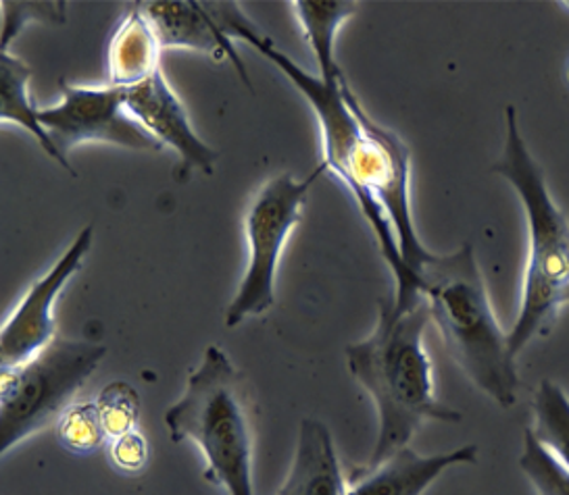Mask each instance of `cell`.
Segmentation results:
<instances>
[{"label":"cell","mask_w":569,"mask_h":495,"mask_svg":"<svg viewBox=\"0 0 569 495\" xmlns=\"http://www.w3.org/2000/svg\"><path fill=\"white\" fill-rule=\"evenodd\" d=\"M161 44L140 2L121 19L109 44V85L134 88L161 69Z\"/></svg>","instance_id":"4fadbf2b"},{"label":"cell","mask_w":569,"mask_h":495,"mask_svg":"<svg viewBox=\"0 0 569 495\" xmlns=\"http://www.w3.org/2000/svg\"><path fill=\"white\" fill-rule=\"evenodd\" d=\"M419 292L452 361L501 408L518 402L519 373L495 316L471 244L435 254L419 266Z\"/></svg>","instance_id":"7a4b0ae2"},{"label":"cell","mask_w":569,"mask_h":495,"mask_svg":"<svg viewBox=\"0 0 569 495\" xmlns=\"http://www.w3.org/2000/svg\"><path fill=\"white\" fill-rule=\"evenodd\" d=\"M40 21L61 26L68 21L66 2H2V36L0 50H11L13 40L26 26Z\"/></svg>","instance_id":"ffe728a7"},{"label":"cell","mask_w":569,"mask_h":495,"mask_svg":"<svg viewBox=\"0 0 569 495\" xmlns=\"http://www.w3.org/2000/svg\"><path fill=\"white\" fill-rule=\"evenodd\" d=\"M519 468L536 489V495H569V468L542 446L532 431L523 435Z\"/></svg>","instance_id":"ac0fdd59"},{"label":"cell","mask_w":569,"mask_h":495,"mask_svg":"<svg viewBox=\"0 0 569 495\" xmlns=\"http://www.w3.org/2000/svg\"><path fill=\"white\" fill-rule=\"evenodd\" d=\"M140 7L151 21L161 49L197 50L202 54H209L216 61H230L238 75L242 78V82L251 88L249 71L236 50L234 40L219 23L213 2L157 0L140 2Z\"/></svg>","instance_id":"30bf717a"},{"label":"cell","mask_w":569,"mask_h":495,"mask_svg":"<svg viewBox=\"0 0 569 495\" xmlns=\"http://www.w3.org/2000/svg\"><path fill=\"white\" fill-rule=\"evenodd\" d=\"M505 149L492 166L513 185L526 209L528 221V263L523 271L521 306L513 330L507 333L511 354L528 346L547 330L569 292V223L555 204L545 173L519 133L516 107L505 109Z\"/></svg>","instance_id":"3957f363"},{"label":"cell","mask_w":569,"mask_h":495,"mask_svg":"<svg viewBox=\"0 0 569 495\" xmlns=\"http://www.w3.org/2000/svg\"><path fill=\"white\" fill-rule=\"evenodd\" d=\"M104 354L101 344L54 337L26 363L0 368V452L57 425Z\"/></svg>","instance_id":"5b68a950"},{"label":"cell","mask_w":569,"mask_h":495,"mask_svg":"<svg viewBox=\"0 0 569 495\" xmlns=\"http://www.w3.org/2000/svg\"><path fill=\"white\" fill-rule=\"evenodd\" d=\"M57 437L71 454H92L109 440L97 402L71 404L57 421Z\"/></svg>","instance_id":"e0dca14e"},{"label":"cell","mask_w":569,"mask_h":495,"mask_svg":"<svg viewBox=\"0 0 569 495\" xmlns=\"http://www.w3.org/2000/svg\"><path fill=\"white\" fill-rule=\"evenodd\" d=\"M569 302V292H568V296H566V304H568Z\"/></svg>","instance_id":"7402d4cb"},{"label":"cell","mask_w":569,"mask_h":495,"mask_svg":"<svg viewBox=\"0 0 569 495\" xmlns=\"http://www.w3.org/2000/svg\"><path fill=\"white\" fill-rule=\"evenodd\" d=\"M532 435L569 468V397L555 381L545 380L532 402Z\"/></svg>","instance_id":"2e32d148"},{"label":"cell","mask_w":569,"mask_h":495,"mask_svg":"<svg viewBox=\"0 0 569 495\" xmlns=\"http://www.w3.org/2000/svg\"><path fill=\"white\" fill-rule=\"evenodd\" d=\"M295 9V16L301 23L302 36L307 38L311 52L316 57L319 67V78L323 82L335 83L342 78V71L336 63V36L345 21H349L357 2L351 0H299L290 4Z\"/></svg>","instance_id":"9a60e30c"},{"label":"cell","mask_w":569,"mask_h":495,"mask_svg":"<svg viewBox=\"0 0 569 495\" xmlns=\"http://www.w3.org/2000/svg\"><path fill=\"white\" fill-rule=\"evenodd\" d=\"M251 406L242 373L221 347L209 346L182 397L166 411L171 442H194L207 461L204 477L228 495H254Z\"/></svg>","instance_id":"277c9868"},{"label":"cell","mask_w":569,"mask_h":495,"mask_svg":"<svg viewBox=\"0 0 569 495\" xmlns=\"http://www.w3.org/2000/svg\"><path fill=\"white\" fill-rule=\"evenodd\" d=\"M92 240L94 230L88 225L78 233L66 254L52 264L51 271L36 281L30 292L21 297L18 309L9 314L0 331V368L26 363L54 340V302L69 280L82 269Z\"/></svg>","instance_id":"ba28073f"},{"label":"cell","mask_w":569,"mask_h":495,"mask_svg":"<svg viewBox=\"0 0 569 495\" xmlns=\"http://www.w3.org/2000/svg\"><path fill=\"white\" fill-rule=\"evenodd\" d=\"M32 71L23 61H19L11 50L0 52V80H2V104H0V121L2 123H16L21 125L26 132L32 133L36 142L42 150L57 161L59 165L76 175L73 166L69 165L68 159L57 150L49 132L42 128L38 119V109L28 94Z\"/></svg>","instance_id":"5bb4252c"},{"label":"cell","mask_w":569,"mask_h":495,"mask_svg":"<svg viewBox=\"0 0 569 495\" xmlns=\"http://www.w3.org/2000/svg\"><path fill=\"white\" fill-rule=\"evenodd\" d=\"M349 481L336 454L330 430L313 416L302 418L295 461L276 495H347Z\"/></svg>","instance_id":"7c38bea8"},{"label":"cell","mask_w":569,"mask_h":495,"mask_svg":"<svg viewBox=\"0 0 569 495\" xmlns=\"http://www.w3.org/2000/svg\"><path fill=\"white\" fill-rule=\"evenodd\" d=\"M109 456L118 471L136 475L149 463V444L140 431H130L111 440Z\"/></svg>","instance_id":"44dd1931"},{"label":"cell","mask_w":569,"mask_h":495,"mask_svg":"<svg viewBox=\"0 0 569 495\" xmlns=\"http://www.w3.org/2000/svg\"><path fill=\"white\" fill-rule=\"evenodd\" d=\"M61 92L63 99L57 107L38 109V119L66 159L76 147L88 142L144 152L163 149V144L128 113L126 88H86L61 82Z\"/></svg>","instance_id":"52a82bcc"},{"label":"cell","mask_w":569,"mask_h":495,"mask_svg":"<svg viewBox=\"0 0 569 495\" xmlns=\"http://www.w3.org/2000/svg\"><path fill=\"white\" fill-rule=\"evenodd\" d=\"M326 169L318 166L307 180L282 173L266 183L244 219L249 263L234 300L226 311V327L234 330L251 316L268 313L276 302V275L286 240L301 223V211L313 182Z\"/></svg>","instance_id":"8992f818"},{"label":"cell","mask_w":569,"mask_h":495,"mask_svg":"<svg viewBox=\"0 0 569 495\" xmlns=\"http://www.w3.org/2000/svg\"><path fill=\"white\" fill-rule=\"evenodd\" d=\"M97 408L101 413L107 437L113 440L136 430L140 396L128 381H111L97 397Z\"/></svg>","instance_id":"d6986e66"},{"label":"cell","mask_w":569,"mask_h":495,"mask_svg":"<svg viewBox=\"0 0 569 495\" xmlns=\"http://www.w3.org/2000/svg\"><path fill=\"white\" fill-rule=\"evenodd\" d=\"M478 446H461L452 452L421 456L411 447H402L385 463L352 468L347 495H423L447 468L476 464Z\"/></svg>","instance_id":"8fae6325"},{"label":"cell","mask_w":569,"mask_h":495,"mask_svg":"<svg viewBox=\"0 0 569 495\" xmlns=\"http://www.w3.org/2000/svg\"><path fill=\"white\" fill-rule=\"evenodd\" d=\"M126 109L152 138L180 156L178 171L182 173V182L192 171L213 173L219 152L197 135L186 115L184 104L171 90L161 69L149 80L126 90Z\"/></svg>","instance_id":"9c48e42d"},{"label":"cell","mask_w":569,"mask_h":495,"mask_svg":"<svg viewBox=\"0 0 569 495\" xmlns=\"http://www.w3.org/2000/svg\"><path fill=\"white\" fill-rule=\"evenodd\" d=\"M430 321L423 294L407 302L380 297L373 331L347 346L349 371L378 411V440L368 466L409 446L428 421H461V413L440 404L435 394L432 363L423 344Z\"/></svg>","instance_id":"6da1fadb"}]
</instances>
